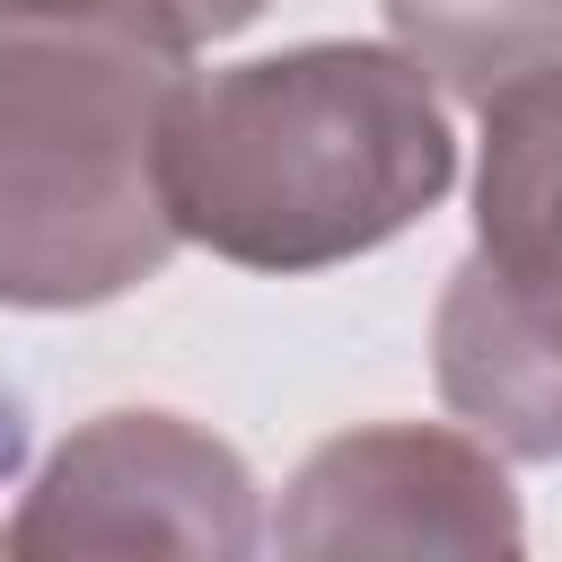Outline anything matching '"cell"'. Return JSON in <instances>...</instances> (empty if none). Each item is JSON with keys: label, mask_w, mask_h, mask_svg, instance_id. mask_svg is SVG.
Returning <instances> with one entry per match:
<instances>
[{"label": "cell", "mask_w": 562, "mask_h": 562, "mask_svg": "<svg viewBox=\"0 0 562 562\" xmlns=\"http://www.w3.org/2000/svg\"><path fill=\"white\" fill-rule=\"evenodd\" d=\"M457 184V132L439 79L404 44H290L176 88L158 140V193L184 246L246 272H325Z\"/></svg>", "instance_id": "obj_1"}, {"label": "cell", "mask_w": 562, "mask_h": 562, "mask_svg": "<svg viewBox=\"0 0 562 562\" xmlns=\"http://www.w3.org/2000/svg\"><path fill=\"white\" fill-rule=\"evenodd\" d=\"M263 544L255 474L184 413H97L35 474L9 553H193L237 562Z\"/></svg>", "instance_id": "obj_4"}, {"label": "cell", "mask_w": 562, "mask_h": 562, "mask_svg": "<svg viewBox=\"0 0 562 562\" xmlns=\"http://www.w3.org/2000/svg\"><path fill=\"white\" fill-rule=\"evenodd\" d=\"M272 544L299 562H342V553L509 562L527 544V518L501 474V448L430 422H378V430L325 439L290 474Z\"/></svg>", "instance_id": "obj_5"}, {"label": "cell", "mask_w": 562, "mask_h": 562, "mask_svg": "<svg viewBox=\"0 0 562 562\" xmlns=\"http://www.w3.org/2000/svg\"><path fill=\"white\" fill-rule=\"evenodd\" d=\"M474 114V255L439 290L430 369L483 448L562 465V61L501 79Z\"/></svg>", "instance_id": "obj_3"}, {"label": "cell", "mask_w": 562, "mask_h": 562, "mask_svg": "<svg viewBox=\"0 0 562 562\" xmlns=\"http://www.w3.org/2000/svg\"><path fill=\"white\" fill-rule=\"evenodd\" d=\"M386 26L465 105H483L518 70L562 61V0H386Z\"/></svg>", "instance_id": "obj_6"}, {"label": "cell", "mask_w": 562, "mask_h": 562, "mask_svg": "<svg viewBox=\"0 0 562 562\" xmlns=\"http://www.w3.org/2000/svg\"><path fill=\"white\" fill-rule=\"evenodd\" d=\"M176 88L167 44L0 18V307H105L167 272L184 246L158 193Z\"/></svg>", "instance_id": "obj_2"}, {"label": "cell", "mask_w": 562, "mask_h": 562, "mask_svg": "<svg viewBox=\"0 0 562 562\" xmlns=\"http://www.w3.org/2000/svg\"><path fill=\"white\" fill-rule=\"evenodd\" d=\"M0 18H61V26H114L167 53H202L220 35H237L246 18H263V0H0Z\"/></svg>", "instance_id": "obj_7"}]
</instances>
